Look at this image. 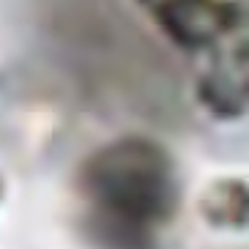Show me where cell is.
<instances>
[{
    "label": "cell",
    "mask_w": 249,
    "mask_h": 249,
    "mask_svg": "<svg viewBox=\"0 0 249 249\" xmlns=\"http://www.w3.org/2000/svg\"><path fill=\"white\" fill-rule=\"evenodd\" d=\"M77 197L99 249H159L181 203L170 151L148 137H121L80 164Z\"/></svg>",
    "instance_id": "cell-1"
},
{
    "label": "cell",
    "mask_w": 249,
    "mask_h": 249,
    "mask_svg": "<svg viewBox=\"0 0 249 249\" xmlns=\"http://www.w3.org/2000/svg\"><path fill=\"white\" fill-rule=\"evenodd\" d=\"M156 28L186 52H208L247 41L244 0H137Z\"/></svg>",
    "instance_id": "cell-2"
},
{
    "label": "cell",
    "mask_w": 249,
    "mask_h": 249,
    "mask_svg": "<svg viewBox=\"0 0 249 249\" xmlns=\"http://www.w3.org/2000/svg\"><path fill=\"white\" fill-rule=\"evenodd\" d=\"M197 96L200 104L222 121H235L247 112V41L230 44L208 58Z\"/></svg>",
    "instance_id": "cell-3"
},
{
    "label": "cell",
    "mask_w": 249,
    "mask_h": 249,
    "mask_svg": "<svg viewBox=\"0 0 249 249\" xmlns=\"http://www.w3.org/2000/svg\"><path fill=\"white\" fill-rule=\"evenodd\" d=\"M247 181L244 178H219L205 186L200 195V213L211 227L219 230H244L247 227Z\"/></svg>",
    "instance_id": "cell-4"
},
{
    "label": "cell",
    "mask_w": 249,
    "mask_h": 249,
    "mask_svg": "<svg viewBox=\"0 0 249 249\" xmlns=\"http://www.w3.org/2000/svg\"><path fill=\"white\" fill-rule=\"evenodd\" d=\"M3 195H6V183H3V176H0V200H3Z\"/></svg>",
    "instance_id": "cell-5"
}]
</instances>
